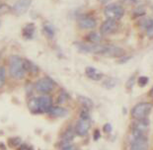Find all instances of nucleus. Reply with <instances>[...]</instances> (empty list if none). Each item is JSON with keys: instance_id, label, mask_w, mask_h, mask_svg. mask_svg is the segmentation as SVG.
Instances as JSON below:
<instances>
[{"instance_id": "f257e3e1", "label": "nucleus", "mask_w": 153, "mask_h": 150, "mask_svg": "<svg viewBox=\"0 0 153 150\" xmlns=\"http://www.w3.org/2000/svg\"><path fill=\"white\" fill-rule=\"evenodd\" d=\"M53 108V100L48 95L33 98L29 102V109L33 114L48 113Z\"/></svg>"}, {"instance_id": "f03ea898", "label": "nucleus", "mask_w": 153, "mask_h": 150, "mask_svg": "<svg viewBox=\"0 0 153 150\" xmlns=\"http://www.w3.org/2000/svg\"><path fill=\"white\" fill-rule=\"evenodd\" d=\"M25 67L23 59L18 55H11L9 60V73L14 79H22L25 76Z\"/></svg>"}, {"instance_id": "7ed1b4c3", "label": "nucleus", "mask_w": 153, "mask_h": 150, "mask_svg": "<svg viewBox=\"0 0 153 150\" xmlns=\"http://www.w3.org/2000/svg\"><path fill=\"white\" fill-rule=\"evenodd\" d=\"M152 108H153V104L148 103V102H142V103L137 104V105H135L133 107V109L131 110L132 118L136 120L147 119L148 115L151 112Z\"/></svg>"}, {"instance_id": "20e7f679", "label": "nucleus", "mask_w": 153, "mask_h": 150, "mask_svg": "<svg viewBox=\"0 0 153 150\" xmlns=\"http://www.w3.org/2000/svg\"><path fill=\"white\" fill-rule=\"evenodd\" d=\"M77 48L81 53H93V54H102L104 55L107 50V45H101V44H82L77 43L76 44Z\"/></svg>"}, {"instance_id": "39448f33", "label": "nucleus", "mask_w": 153, "mask_h": 150, "mask_svg": "<svg viewBox=\"0 0 153 150\" xmlns=\"http://www.w3.org/2000/svg\"><path fill=\"white\" fill-rule=\"evenodd\" d=\"M104 13H105V16L108 19L117 21L122 19L123 16L125 15V9L117 3H111L105 7Z\"/></svg>"}, {"instance_id": "423d86ee", "label": "nucleus", "mask_w": 153, "mask_h": 150, "mask_svg": "<svg viewBox=\"0 0 153 150\" xmlns=\"http://www.w3.org/2000/svg\"><path fill=\"white\" fill-rule=\"evenodd\" d=\"M149 142L148 138L143 134L136 137H131V149L129 150H148Z\"/></svg>"}, {"instance_id": "0eeeda50", "label": "nucleus", "mask_w": 153, "mask_h": 150, "mask_svg": "<svg viewBox=\"0 0 153 150\" xmlns=\"http://www.w3.org/2000/svg\"><path fill=\"white\" fill-rule=\"evenodd\" d=\"M36 89L40 93H44V94L50 93L53 89V81L48 77L41 78L36 83Z\"/></svg>"}, {"instance_id": "6e6552de", "label": "nucleus", "mask_w": 153, "mask_h": 150, "mask_svg": "<svg viewBox=\"0 0 153 150\" xmlns=\"http://www.w3.org/2000/svg\"><path fill=\"white\" fill-rule=\"evenodd\" d=\"M91 128L90 119H81L78 120L75 126V132L79 136H85Z\"/></svg>"}, {"instance_id": "1a4fd4ad", "label": "nucleus", "mask_w": 153, "mask_h": 150, "mask_svg": "<svg viewBox=\"0 0 153 150\" xmlns=\"http://www.w3.org/2000/svg\"><path fill=\"white\" fill-rule=\"evenodd\" d=\"M118 29V25H117V21L111 20V19H107V20L101 25L100 28V33L101 35L108 36L115 33Z\"/></svg>"}, {"instance_id": "9d476101", "label": "nucleus", "mask_w": 153, "mask_h": 150, "mask_svg": "<svg viewBox=\"0 0 153 150\" xmlns=\"http://www.w3.org/2000/svg\"><path fill=\"white\" fill-rule=\"evenodd\" d=\"M32 4V0H17L13 6V10L18 15H22L28 11Z\"/></svg>"}, {"instance_id": "9b49d317", "label": "nucleus", "mask_w": 153, "mask_h": 150, "mask_svg": "<svg viewBox=\"0 0 153 150\" xmlns=\"http://www.w3.org/2000/svg\"><path fill=\"white\" fill-rule=\"evenodd\" d=\"M97 25L96 20L91 16H82L78 19V26L81 29H93Z\"/></svg>"}, {"instance_id": "f8f14e48", "label": "nucleus", "mask_w": 153, "mask_h": 150, "mask_svg": "<svg viewBox=\"0 0 153 150\" xmlns=\"http://www.w3.org/2000/svg\"><path fill=\"white\" fill-rule=\"evenodd\" d=\"M125 54V50L122 48L116 47V45H107V50L104 55L109 57H120Z\"/></svg>"}, {"instance_id": "ddd939ff", "label": "nucleus", "mask_w": 153, "mask_h": 150, "mask_svg": "<svg viewBox=\"0 0 153 150\" xmlns=\"http://www.w3.org/2000/svg\"><path fill=\"white\" fill-rule=\"evenodd\" d=\"M48 113L53 118H64L68 115V111L63 107H53Z\"/></svg>"}, {"instance_id": "4468645a", "label": "nucleus", "mask_w": 153, "mask_h": 150, "mask_svg": "<svg viewBox=\"0 0 153 150\" xmlns=\"http://www.w3.org/2000/svg\"><path fill=\"white\" fill-rule=\"evenodd\" d=\"M85 73H86L87 76L90 78V79H92L94 81H99V80L102 79V77H103V74L102 73L99 72V71L97 70L96 68L91 67V66L86 67Z\"/></svg>"}, {"instance_id": "2eb2a0df", "label": "nucleus", "mask_w": 153, "mask_h": 150, "mask_svg": "<svg viewBox=\"0 0 153 150\" xmlns=\"http://www.w3.org/2000/svg\"><path fill=\"white\" fill-rule=\"evenodd\" d=\"M35 30H36L35 24H33V23H29V24L26 25L22 30L23 37L26 38V39H32L34 37Z\"/></svg>"}, {"instance_id": "dca6fc26", "label": "nucleus", "mask_w": 153, "mask_h": 150, "mask_svg": "<svg viewBox=\"0 0 153 150\" xmlns=\"http://www.w3.org/2000/svg\"><path fill=\"white\" fill-rule=\"evenodd\" d=\"M73 137H74L73 130L71 128L67 129L66 131L64 132V134L62 135V137H61V144L63 145L62 147H64V146H66V145H69V142L73 139Z\"/></svg>"}, {"instance_id": "f3484780", "label": "nucleus", "mask_w": 153, "mask_h": 150, "mask_svg": "<svg viewBox=\"0 0 153 150\" xmlns=\"http://www.w3.org/2000/svg\"><path fill=\"white\" fill-rule=\"evenodd\" d=\"M78 100H79L80 104L84 107V109L86 110H91L94 106L93 101L88 97H84V96H79L78 97Z\"/></svg>"}, {"instance_id": "a211bd4d", "label": "nucleus", "mask_w": 153, "mask_h": 150, "mask_svg": "<svg viewBox=\"0 0 153 150\" xmlns=\"http://www.w3.org/2000/svg\"><path fill=\"white\" fill-rule=\"evenodd\" d=\"M23 63H24V67L26 71H29L32 74H36L37 72H39V68L33 62H31V61H29L27 59H23Z\"/></svg>"}, {"instance_id": "6ab92c4d", "label": "nucleus", "mask_w": 153, "mask_h": 150, "mask_svg": "<svg viewBox=\"0 0 153 150\" xmlns=\"http://www.w3.org/2000/svg\"><path fill=\"white\" fill-rule=\"evenodd\" d=\"M118 84V80L116 78H113V77H110L108 79H106L105 81L103 82V86L106 88V89H113L115 88Z\"/></svg>"}, {"instance_id": "aec40b11", "label": "nucleus", "mask_w": 153, "mask_h": 150, "mask_svg": "<svg viewBox=\"0 0 153 150\" xmlns=\"http://www.w3.org/2000/svg\"><path fill=\"white\" fill-rule=\"evenodd\" d=\"M144 28L146 29V35L149 39H153V19L145 22Z\"/></svg>"}, {"instance_id": "412c9836", "label": "nucleus", "mask_w": 153, "mask_h": 150, "mask_svg": "<svg viewBox=\"0 0 153 150\" xmlns=\"http://www.w3.org/2000/svg\"><path fill=\"white\" fill-rule=\"evenodd\" d=\"M87 40L92 44H98L101 41V35H99L98 33H95V32L90 33V34L88 35Z\"/></svg>"}, {"instance_id": "4be33fe9", "label": "nucleus", "mask_w": 153, "mask_h": 150, "mask_svg": "<svg viewBox=\"0 0 153 150\" xmlns=\"http://www.w3.org/2000/svg\"><path fill=\"white\" fill-rule=\"evenodd\" d=\"M22 144V139L21 137H10L8 139V145L10 147H17Z\"/></svg>"}, {"instance_id": "5701e85b", "label": "nucleus", "mask_w": 153, "mask_h": 150, "mask_svg": "<svg viewBox=\"0 0 153 150\" xmlns=\"http://www.w3.org/2000/svg\"><path fill=\"white\" fill-rule=\"evenodd\" d=\"M44 32L50 39H53L54 37V30L51 25H45L44 27Z\"/></svg>"}, {"instance_id": "b1692460", "label": "nucleus", "mask_w": 153, "mask_h": 150, "mask_svg": "<svg viewBox=\"0 0 153 150\" xmlns=\"http://www.w3.org/2000/svg\"><path fill=\"white\" fill-rule=\"evenodd\" d=\"M68 99H69V96H68V94L65 92V91H61V93L59 94V96H58L57 102L59 103V104H64L65 102H67Z\"/></svg>"}, {"instance_id": "393cba45", "label": "nucleus", "mask_w": 153, "mask_h": 150, "mask_svg": "<svg viewBox=\"0 0 153 150\" xmlns=\"http://www.w3.org/2000/svg\"><path fill=\"white\" fill-rule=\"evenodd\" d=\"M149 82V78L147 76H140L138 78L137 83L139 87H145L147 85V83Z\"/></svg>"}, {"instance_id": "a878e982", "label": "nucleus", "mask_w": 153, "mask_h": 150, "mask_svg": "<svg viewBox=\"0 0 153 150\" xmlns=\"http://www.w3.org/2000/svg\"><path fill=\"white\" fill-rule=\"evenodd\" d=\"M5 68L4 67H0V88L4 86L5 83Z\"/></svg>"}, {"instance_id": "bb28decb", "label": "nucleus", "mask_w": 153, "mask_h": 150, "mask_svg": "<svg viewBox=\"0 0 153 150\" xmlns=\"http://www.w3.org/2000/svg\"><path fill=\"white\" fill-rule=\"evenodd\" d=\"M134 80H135V76H134V75H132V76L128 80V82H126V89H128V90L131 89L133 84H134Z\"/></svg>"}, {"instance_id": "cd10ccee", "label": "nucleus", "mask_w": 153, "mask_h": 150, "mask_svg": "<svg viewBox=\"0 0 153 150\" xmlns=\"http://www.w3.org/2000/svg\"><path fill=\"white\" fill-rule=\"evenodd\" d=\"M103 130H104V132H105V133H111V132H112V130H113L112 125H111V123H106V125H104Z\"/></svg>"}, {"instance_id": "c85d7f7f", "label": "nucleus", "mask_w": 153, "mask_h": 150, "mask_svg": "<svg viewBox=\"0 0 153 150\" xmlns=\"http://www.w3.org/2000/svg\"><path fill=\"white\" fill-rule=\"evenodd\" d=\"M93 138L94 140H98L99 138H101V132L99 129H95L94 130V133H93Z\"/></svg>"}, {"instance_id": "c756f323", "label": "nucleus", "mask_w": 153, "mask_h": 150, "mask_svg": "<svg viewBox=\"0 0 153 150\" xmlns=\"http://www.w3.org/2000/svg\"><path fill=\"white\" fill-rule=\"evenodd\" d=\"M18 150H34V148L28 144H21Z\"/></svg>"}, {"instance_id": "7c9ffc66", "label": "nucleus", "mask_w": 153, "mask_h": 150, "mask_svg": "<svg viewBox=\"0 0 153 150\" xmlns=\"http://www.w3.org/2000/svg\"><path fill=\"white\" fill-rule=\"evenodd\" d=\"M62 150H75V147L72 145H66V146H64V147H62Z\"/></svg>"}, {"instance_id": "2f4dec72", "label": "nucleus", "mask_w": 153, "mask_h": 150, "mask_svg": "<svg viewBox=\"0 0 153 150\" xmlns=\"http://www.w3.org/2000/svg\"><path fill=\"white\" fill-rule=\"evenodd\" d=\"M123 60H119L118 62L119 63H123V62H126V61H128L129 59H131V56H126L125 58H122Z\"/></svg>"}, {"instance_id": "473e14b6", "label": "nucleus", "mask_w": 153, "mask_h": 150, "mask_svg": "<svg viewBox=\"0 0 153 150\" xmlns=\"http://www.w3.org/2000/svg\"><path fill=\"white\" fill-rule=\"evenodd\" d=\"M4 146V144H3L2 142H0V150H5L6 149V147H3Z\"/></svg>"}, {"instance_id": "72a5a7b5", "label": "nucleus", "mask_w": 153, "mask_h": 150, "mask_svg": "<svg viewBox=\"0 0 153 150\" xmlns=\"http://www.w3.org/2000/svg\"><path fill=\"white\" fill-rule=\"evenodd\" d=\"M149 96H150L151 98H153V87L151 88V90H150V92H149Z\"/></svg>"}, {"instance_id": "f704fd0d", "label": "nucleus", "mask_w": 153, "mask_h": 150, "mask_svg": "<svg viewBox=\"0 0 153 150\" xmlns=\"http://www.w3.org/2000/svg\"><path fill=\"white\" fill-rule=\"evenodd\" d=\"M122 1H126V0H122Z\"/></svg>"}, {"instance_id": "c9c22d12", "label": "nucleus", "mask_w": 153, "mask_h": 150, "mask_svg": "<svg viewBox=\"0 0 153 150\" xmlns=\"http://www.w3.org/2000/svg\"><path fill=\"white\" fill-rule=\"evenodd\" d=\"M0 25H1V22H0Z\"/></svg>"}]
</instances>
